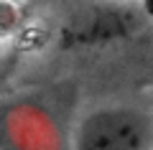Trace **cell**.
<instances>
[{
	"label": "cell",
	"mask_w": 153,
	"mask_h": 150,
	"mask_svg": "<svg viewBox=\"0 0 153 150\" xmlns=\"http://www.w3.org/2000/svg\"><path fill=\"white\" fill-rule=\"evenodd\" d=\"M146 26L140 5H130L123 0H92L76 8L64 26L59 28V48L79 51V48H100L107 43L130 38Z\"/></svg>",
	"instance_id": "cell-1"
},
{
	"label": "cell",
	"mask_w": 153,
	"mask_h": 150,
	"mask_svg": "<svg viewBox=\"0 0 153 150\" xmlns=\"http://www.w3.org/2000/svg\"><path fill=\"white\" fill-rule=\"evenodd\" d=\"M71 150H153V112L140 107H100L74 127Z\"/></svg>",
	"instance_id": "cell-2"
},
{
	"label": "cell",
	"mask_w": 153,
	"mask_h": 150,
	"mask_svg": "<svg viewBox=\"0 0 153 150\" xmlns=\"http://www.w3.org/2000/svg\"><path fill=\"white\" fill-rule=\"evenodd\" d=\"M23 26V8L18 0H0V38L18 33Z\"/></svg>",
	"instance_id": "cell-3"
},
{
	"label": "cell",
	"mask_w": 153,
	"mask_h": 150,
	"mask_svg": "<svg viewBox=\"0 0 153 150\" xmlns=\"http://www.w3.org/2000/svg\"><path fill=\"white\" fill-rule=\"evenodd\" d=\"M138 5H140L143 16H146L148 21H153V0H138Z\"/></svg>",
	"instance_id": "cell-4"
},
{
	"label": "cell",
	"mask_w": 153,
	"mask_h": 150,
	"mask_svg": "<svg viewBox=\"0 0 153 150\" xmlns=\"http://www.w3.org/2000/svg\"><path fill=\"white\" fill-rule=\"evenodd\" d=\"M5 81H8V69L0 66V92H3V86H5Z\"/></svg>",
	"instance_id": "cell-5"
}]
</instances>
